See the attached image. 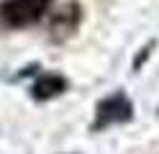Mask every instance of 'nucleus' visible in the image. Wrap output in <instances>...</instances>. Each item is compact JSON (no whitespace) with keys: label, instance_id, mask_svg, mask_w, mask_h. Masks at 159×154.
<instances>
[{"label":"nucleus","instance_id":"4","mask_svg":"<svg viewBox=\"0 0 159 154\" xmlns=\"http://www.w3.org/2000/svg\"><path fill=\"white\" fill-rule=\"evenodd\" d=\"M80 23V5L77 3H69L62 10H57L54 18H52V31H59V34H69L75 31Z\"/></svg>","mask_w":159,"mask_h":154},{"label":"nucleus","instance_id":"1","mask_svg":"<svg viewBox=\"0 0 159 154\" xmlns=\"http://www.w3.org/2000/svg\"><path fill=\"white\" fill-rule=\"evenodd\" d=\"M52 0H5L0 5V21L11 28H23L46 16Z\"/></svg>","mask_w":159,"mask_h":154},{"label":"nucleus","instance_id":"3","mask_svg":"<svg viewBox=\"0 0 159 154\" xmlns=\"http://www.w3.org/2000/svg\"><path fill=\"white\" fill-rule=\"evenodd\" d=\"M67 90V80L62 75H44L41 80L34 85V98L36 100H49V98H57L59 92Z\"/></svg>","mask_w":159,"mask_h":154},{"label":"nucleus","instance_id":"2","mask_svg":"<svg viewBox=\"0 0 159 154\" xmlns=\"http://www.w3.org/2000/svg\"><path fill=\"white\" fill-rule=\"evenodd\" d=\"M134 116V105L123 92H116V95L105 98L95 113V131H100L105 126H113V123H126Z\"/></svg>","mask_w":159,"mask_h":154}]
</instances>
